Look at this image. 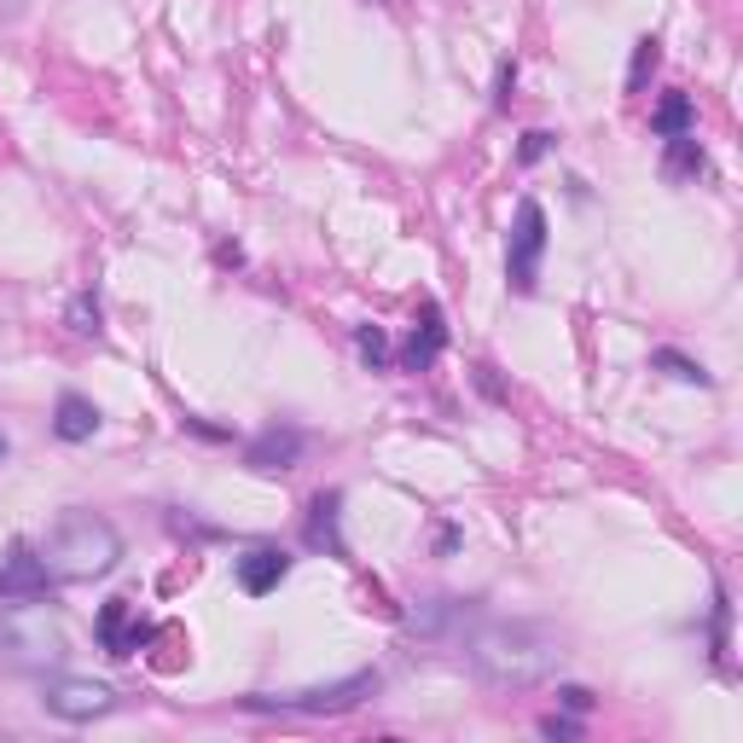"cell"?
<instances>
[{
    "label": "cell",
    "mask_w": 743,
    "mask_h": 743,
    "mask_svg": "<svg viewBox=\"0 0 743 743\" xmlns=\"http://www.w3.org/2000/svg\"><path fill=\"white\" fill-rule=\"evenodd\" d=\"M459 650L482 686L529 691L540 680H552L558 662L570 657V634L552 622H529V616H482Z\"/></svg>",
    "instance_id": "6da1fadb"
},
{
    "label": "cell",
    "mask_w": 743,
    "mask_h": 743,
    "mask_svg": "<svg viewBox=\"0 0 743 743\" xmlns=\"http://www.w3.org/2000/svg\"><path fill=\"white\" fill-rule=\"evenodd\" d=\"M41 564L53 570V581H99L123 564V534L110 517L99 511H64L47 523V534H41Z\"/></svg>",
    "instance_id": "7a4b0ae2"
},
{
    "label": "cell",
    "mask_w": 743,
    "mask_h": 743,
    "mask_svg": "<svg viewBox=\"0 0 743 743\" xmlns=\"http://www.w3.org/2000/svg\"><path fill=\"white\" fill-rule=\"evenodd\" d=\"M378 686H384V680H378V668H360V673H343V680H331V686H308V691H290V697L251 691V697H238V703L251 709V714H308V720H320V714L360 709Z\"/></svg>",
    "instance_id": "3957f363"
},
{
    "label": "cell",
    "mask_w": 743,
    "mask_h": 743,
    "mask_svg": "<svg viewBox=\"0 0 743 743\" xmlns=\"http://www.w3.org/2000/svg\"><path fill=\"white\" fill-rule=\"evenodd\" d=\"M488 611L477 598H447V593H436V598H418L413 604V616H407V634L413 639H424V645H447V650H459L465 639H470V627H477Z\"/></svg>",
    "instance_id": "277c9868"
},
{
    "label": "cell",
    "mask_w": 743,
    "mask_h": 743,
    "mask_svg": "<svg viewBox=\"0 0 743 743\" xmlns=\"http://www.w3.org/2000/svg\"><path fill=\"white\" fill-rule=\"evenodd\" d=\"M546 210L534 204V198H523L517 204V227H511V244H506V285L517 290V297H529V290L540 285V262H546Z\"/></svg>",
    "instance_id": "5b68a950"
},
{
    "label": "cell",
    "mask_w": 743,
    "mask_h": 743,
    "mask_svg": "<svg viewBox=\"0 0 743 743\" xmlns=\"http://www.w3.org/2000/svg\"><path fill=\"white\" fill-rule=\"evenodd\" d=\"M41 709H47L53 720H71V726H87V720H99L117 709V691L99 686V680H47L41 686Z\"/></svg>",
    "instance_id": "8992f818"
},
{
    "label": "cell",
    "mask_w": 743,
    "mask_h": 743,
    "mask_svg": "<svg viewBox=\"0 0 743 743\" xmlns=\"http://www.w3.org/2000/svg\"><path fill=\"white\" fill-rule=\"evenodd\" d=\"M53 593V570L41 564L35 546H12L0 558V604H35Z\"/></svg>",
    "instance_id": "52a82bcc"
},
{
    "label": "cell",
    "mask_w": 743,
    "mask_h": 743,
    "mask_svg": "<svg viewBox=\"0 0 743 743\" xmlns=\"http://www.w3.org/2000/svg\"><path fill=\"white\" fill-rule=\"evenodd\" d=\"M0 645L12 650L18 668H53V662H64V634L47 616H35V634H24V622H18V616H7V622H0Z\"/></svg>",
    "instance_id": "ba28073f"
},
{
    "label": "cell",
    "mask_w": 743,
    "mask_h": 743,
    "mask_svg": "<svg viewBox=\"0 0 743 743\" xmlns=\"http://www.w3.org/2000/svg\"><path fill=\"white\" fill-rule=\"evenodd\" d=\"M94 634H99V645H105V657H134L146 639H151V627L140 622V611H134L128 598H110V604H99V622H94Z\"/></svg>",
    "instance_id": "9c48e42d"
},
{
    "label": "cell",
    "mask_w": 743,
    "mask_h": 743,
    "mask_svg": "<svg viewBox=\"0 0 743 743\" xmlns=\"http://www.w3.org/2000/svg\"><path fill=\"white\" fill-rule=\"evenodd\" d=\"M308 436L297 431V424H267V431L251 436V447H244V465L251 470H297Z\"/></svg>",
    "instance_id": "30bf717a"
},
{
    "label": "cell",
    "mask_w": 743,
    "mask_h": 743,
    "mask_svg": "<svg viewBox=\"0 0 743 743\" xmlns=\"http://www.w3.org/2000/svg\"><path fill=\"white\" fill-rule=\"evenodd\" d=\"M233 575H238V587L251 593V598H267V593H279V581L290 575V552L251 546L244 558H233Z\"/></svg>",
    "instance_id": "8fae6325"
},
{
    "label": "cell",
    "mask_w": 743,
    "mask_h": 743,
    "mask_svg": "<svg viewBox=\"0 0 743 743\" xmlns=\"http://www.w3.org/2000/svg\"><path fill=\"white\" fill-rule=\"evenodd\" d=\"M442 349H447V326H442V308H436V302H424V314H418L413 337H407V343H401V367H407V372H431Z\"/></svg>",
    "instance_id": "7c38bea8"
},
{
    "label": "cell",
    "mask_w": 743,
    "mask_h": 743,
    "mask_svg": "<svg viewBox=\"0 0 743 743\" xmlns=\"http://www.w3.org/2000/svg\"><path fill=\"white\" fill-rule=\"evenodd\" d=\"M99 407H94V401H87V395H76V390H64L59 395V407H53V436L59 442H94V431H99Z\"/></svg>",
    "instance_id": "4fadbf2b"
},
{
    "label": "cell",
    "mask_w": 743,
    "mask_h": 743,
    "mask_svg": "<svg viewBox=\"0 0 743 743\" xmlns=\"http://www.w3.org/2000/svg\"><path fill=\"white\" fill-rule=\"evenodd\" d=\"M337 511H343V493H337V488L314 493V506H308V546H314V552L343 558V534H337Z\"/></svg>",
    "instance_id": "5bb4252c"
},
{
    "label": "cell",
    "mask_w": 743,
    "mask_h": 743,
    "mask_svg": "<svg viewBox=\"0 0 743 743\" xmlns=\"http://www.w3.org/2000/svg\"><path fill=\"white\" fill-rule=\"evenodd\" d=\"M650 128H657L662 140H673V134H691V128H697V105H691V94H662V105L650 110Z\"/></svg>",
    "instance_id": "9a60e30c"
},
{
    "label": "cell",
    "mask_w": 743,
    "mask_h": 743,
    "mask_svg": "<svg viewBox=\"0 0 743 743\" xmlns=\"http://www.w3.org/2000/svg\"><path fill=\"white\" fill-rule=\"evenodd\" d=\"M662 174L668 180H697L703 174V146H697V134H673L668 157H662Z\"/></svg>",
    "instance_id": "2e32d148"
},
{
    "label": "cell",
    "mask_w": 743,
    "mask_h": 743,
    "mask_svg": "<svg viewBox=\"0 0 743 743\" xmlns=\"http://www.w3.org/2000/svg\"><path fill=\"white\" fill-rule=\"evenodd\" d=\"M650 367H662V372L680 378V384H697V390H709V384H714L703 360H691V354H680V349H657V354H650Z\"/></svg>",
    "instance_id": "e0dca14e"
},
{
    "label": "cell",
    "mask_w": 743,
    "mask_h": 743,
    "mask_svg": "<svg viewBox=\"0 0 743 743\" xmlns=\"http://www.w3.org/2000/svg\"><path fill=\"white\" fill-rule=\"evenodd\" d=\"M354 349H360V360H367L372 372H384L390 360H395V349H390L384 326H354Z\"/></svg>",
    "instance_id": "ac0fdd59"
},
{
    "label": "cell",
    "mask_w": 743,
    "mask_h": 743,
    "mask_svg": "<svg viewBox=\"0 0 743 743\" xmlns=\"http://www.w3.org/2000/svg\"><path fill=\"white\" fill-rule=\"evenodd\" d=\"M657 64H662V41H657V35H645L639 47H634V71H627V94H645V82L657 76Z\"/></svg>",
    "instance_id": "d6986e66"
},
{
    "label": "cell",
    "mask_w": 743,
    "mask_h": 743,
    "mask_svg": "<svg viewBox=\"0 0 743 743\" xmlns=\"http://www.w3.org/2000/svg\"><path fill=\"white\" fill-rule=\"evenodd\" d=\"M709 639H714V662L726 668V650H732V598H726V587L714 593V627H709Z\"/></svg>",
    "instance_id": "ffe728a7"
},
{
    "label": "cell",
    "mask_w": 743,
    "mask_h": 743,
    "mask_svg": "<svg viewBox=\"0 0 743 743\" xmlns=\"http://www.w3.org/2000/svg\"><path fill=\"white\" fill-rule=\"evenodd\" d=\"M71 331L99 337V297H94V290H76V297H71Z\"/></svg>",
    "instance_id": "44dd1931"
},
{
    "label": "cell",
    "mask_w": 743,
    "mask_h": 743,
    "mask_svg": "<svg viewBox=\"0 0 743 743\" xmlns=\"http://www.w3.org/2000/svg\"><path fill=\"white\" fill-rule=\"evenodd\" d=\"M546 151H552V134H546V128H534V134H523V146H517V163L529 169V163H540Z\"/></svg>",
    "instance_id": "7402d4cb"
},
{
    "label": "cell",
    "mask_w": 743,
    "mask_h": 743,
    "mask_svg": "<svg viewBox=\"0 0 743 743\" xmlns=\"http://www.w3.org/2000/svg\"><path fill=\"white\" fill-rule=\"evenodd\" d=\"M558 703H564L570 714H593V703H598V697H593L587 686H558Z\"/></svg>",
    "instance_id": "603a6c76"
},
{
    "label": "cell",
    "mask_w": 743,
    "mask_h": 743,
    "mask_svg": "<svg viewBox=\"0 0 743 743\" xmlns=\"http://www.w3.org/2000/svg\"><path fill=\"white\" fill-rule=\"evenodd\" d=\"M540 737H581V720H570V714H546V720H540Z\"/></svg>",
    "instance_id": "cb8c5ba5"
},
{
    "label": "cell",
    "mask_w": 743,
    "mask_h": 743,
    "mask_svg": "<svg viewBox=\"0 0 743 743\" xmlns=\"http://www.w3.org/2000/svg\"><path fill=\"white\" fill-rule=\"evenodd\" d=\"M511 87H517V64L506 59V64H500V94H493V105H500V110L511 105Z\"/></svg>",
    "instance_id": "d4e9b609"
},
{
    "label": "cell",
    "mask_w": 743,
    "mask_h": 743,
    "mask_svg": "<svg viewBox=\"0 0 743 743\" xmlns=\"http://www.w3.org/2000/svg\"><path fill=\"white\" fill-rule=\"evenodd\" d=\"M7 454H12V442H7V436H0V459H7Z\"/></svg>",
    "instance_id": "484cf974"
}]
</instances>
